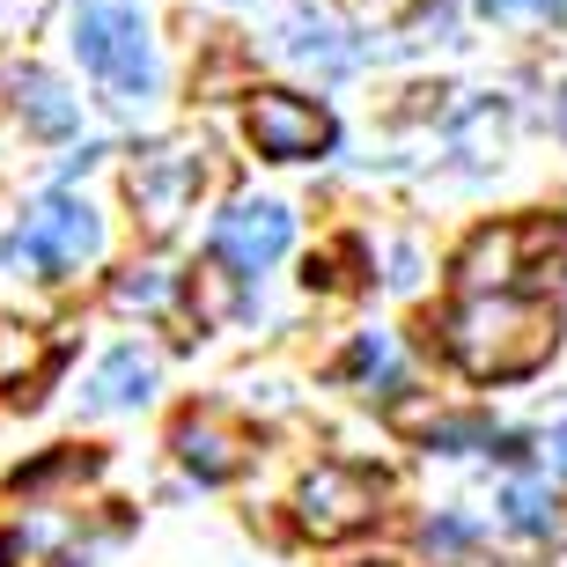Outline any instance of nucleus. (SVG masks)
Returning <instances> with one entry per match:
<instances>
[{
  "instance_id": "nucleus-7",
  "label": "nucleus",
  "mask_w": 567,
  "mask_h": 567,
  "mask_svg": "<svg viewBox=\"0 0 567 567\" xmlns=\"http://www.w3.org/2000/svg\"><path fill=\"white\" fill-rule=\"evenodd\" d=\"M244 126H251V147L266 163H310V155L332 147V111L310 104V96H288V89L251 96V118Z\"/></svg>"
},
{
  "instance_id": "nucleus-5",
  "label": "nucleus",
  "mask_w": 567,
  "mask_h": 567,
  "mask_svg": "<svg viewBox=\"0 0 567 567\" xmlns=\"http://www.w3.org/2000/svg\"><path fill=\"white\" fill-rule=\"evenodd\" d=\"M377 508H383V480H377V472H361V464H317L310 480L295 486V524L310 530L317 546L369 530V524H377Z\"/></svg>"
},
{
  "instance_id": "nucleus-12",
  "label": "nucleus",
  "mask_w": 567,
  "mask_h": 567,
  "mask_svg": "<svg viewBox=\"0 0 567 567\" xmlns=\"http://www.w3.org/2000/svg\"><path fill=\"white\" fill-rule=\"evenodd\" d=\"M560 494H553L546 480H516L502 494V524L508 530H524V538H567V516H560Z\"/></svg>"
},
{
  "instance_id": "nucleus-17",
  "label": "nucleus",
  "mask_w": 567,
  "mask_h": 567,
  "mask_svg": "<svg viewBox=\"0 0 567 567\" xmlns=\"http://www.w3.org/2000/svg\"><path fill=\"white\" fill-rule=\"evenodd\" d=\"M480 8H486L494 22H508V16H530V8H546V0H480Z\"/></svg>"
},
{
  "instance_id": "nucleus-11",
  "label": "nucleus",
  "mask_w": 567,
  "mask_h": 567,
  "mask_svg": "<svg viewBox=\"0 0 567 567\" xmlns=\"http://www.w3.org/2000/svg\"><path fill=\"white\" fill-rule=\"evenodd\" d=\"M147 391H155V354H141V347L104 354V369L89 377V405H96V413H126V405H141Z\"/></svg>"
},
{
  "instance_id": "nucleus-20",
  "label": "nucleus",
  "mask_w": 567,
  "mask_h": 567,
  "mask_svg": "<svg viewBox=\"0 0 567 567\" xmlns=\"http://www.w3.org/2000/svg\"><path fill=\"white\" fill-rule=\"evenodd\" d=\"M369 567H391V560H369Z\"/></svg>"
},
{
  "instance_id": "nucleus-1",
  "label": "nucleus",
  "mask_w": 567,
  "mask_h": 567,
  "mask_svg": "<svg viewBox=\"0 0 567 567\" xmlns=\"http://www.w3.org/2000/svg\"><path fill=\"white\" fill-rule=\"evenodd\" d=\"M442 347L472 383H516L546 369L560 347V302L553 295H457V310L442 317Z\"/></svg>"
},
{
  "instance_id": "nucleus-15",
  "label": "nucleus",
  "mask_w": 567,
  "mask_h": 567,
  "mask_svg": "<svg viewBox=\"0 0 567 567\" xmlns=\"http://www.w3.org/2000/svg\"><path fill=\"white\" fill-rule=\"evenodd\" d=\"M169 295H177V288H169L163 266H133V274L111 288V302H118V310H163Z\"/></svg>"
},
{
  "instance_id": "nucleus-8",
  "label": "nucleus",
  "mask_w": 567,
  "mask_h": 567,
  "mask_svg": "<svg viewBox=\"0 0 567 567\" xmlns=\"http://www.w3.org/2000/svg\"><path fill=\"white\" fill-rule=\"evenodd\" d=\"M295 244V214L274 207V199H236L221 221H214V258L229 266V274H266V266H280Z\"/></svg>"
},
{
  "instance_id": "nucleus-19",
  "label": "nucleus",
  "mask_w": 567,
  "mask_h": 567,
  "mask_svg": "<svg viewBox=\"0 0 567 567\" xmlns=\"http://www.w3.org/2000/svg\"><path fill=\"white\" fill-rule=\"evenodd\" d=\"M560 133H567V96H560Z\"/></svg>"
},
{
  "instance_id": "nucleus-16",
  "label": "nucleus",
  "mask_w": 567,
  "mask_h": 567,
  "mask_svg": "<svg viewBox=\"0 0 567 567\" xmlns=\"http://www.w3.org/2000/svg\"><path fill=\"white\" fill-rule=\"evenodd\" d=\"M347 377H377V383H391V377H399V347H391L383 332H369V339L354 347V361H347Z\"/></svg>"
},
{
  "instance_id": "nucleus-9",
  "label": "nucleus",
  "mask_w": 567,
  "mask_h": 567,
  "mask_svg": "<svg viewBox=\"0 0 567 567\" xmlns=\"http://www.w3.org/2000/svg\"><path fill=\"white\" fill-rule=\"evenodd\" d=\"M177 457H185V472H199V480H236V472L251 464V427L229 421L221 405H192L185 421H177Z\"/></svg>"
},
{
  "instance_id": "nucleus-10",
  "label": "nucleus",
  "mask_w": 567,
  "mask_h": 567,
  "mask_svg": "<svg viewBox=\"0 0 567 567\" xmlns=\"http://www.w3.org/2000/svg\"><path fill=\"white\" fill-rule=\"evenodd\" d=\"M280 52L302 66H317V74H347V66L361 60L354 44H347V22L324 16V8H295L288 30H280Z\"/></svg>"
},
{
  "instance_id": "nucleus-14",
  "label": "nucleus",
  "mask_w": 567,
  "mask_h": 567,
  "mask_svg": "<svg viewBox=\"0 0 567 567\" xmlns=\"http://www.w3.org/2000/svg\"><path fill=\"white\" fill-rule=\"evenodd\" d=\"M16 111L30 118L38 133H74V104H66V89L52 82V74H16Z\"/></svg>"
},
{
  "instance_id": "nucleus-4",
  "label": "nucleus",
  "mask_w": 567,
  "mask_h": 567,
  "mask_svg": "<svg viewBox=\"0 0 567 567\" xmlns=\"http://www.w3.org/2000/svg\"><path fill=\"white\" fill-rule=\"evenodd\" d=\"M96 251H104V221H96V207H89V199H66V192L38 199V207L22 214L16 244H8V258H16V266H30V274H44V280L82 274Z\"/></svg>"
},
{
  "instance_id": "nucleus-2",
  "label": "nucleus",
  "mask_w": 567,
  "mask_h": 567,
  "mask_svg": "<svg viewBox=\"0 0 567 567\" xmlns=\"http://www.w3.org/2000/svg\"><path fill=\"white\" fill-rule=\"evenodd\" d=\"M74 52H82V66L111 96H147L155 89L141 0H74Z\"/></svg>"
},
{
  "instance_id": "nucleus-6",
  "label": "nucleus",
  "mask_w": 567,
  "mask_h": 567,
  "mask_svg": "<svg viewBox=\"0 0 567 567\" xmlns=\"http://www.w3.org/2000/svg\"><path fill=\"white\" fill-rule=\"evenodd\" d=\"M207 141H163V147H147L141 163H133L126 192H133V207H141V221L155 236H169L177 221L192 214V199H199V185H207Z\"/></svg>"
},
{
  "instance_id": "nucleus-3",
  "label": "nucleus",
  "mask_w": 567,
  "mask_h": 567,
  "mask_svg": "<svg viewBox=\"0 0 567 567\" xmlns=\"http://www.w3.org/2000/svg\"><path fill=\"white\" fill-rule=\"evenodd\" d=\"M560 266V221H502V229H480L457 258V295H508L524 288L530 274Z\"/></svg>"
},
{
  "instance_id": "nucleus-13",
  "label": "nucleus",
  "mask_w": 567,
  "mask_h": 567,
  "mask_svg": "<svg viewBox=\"0 0 567 567\" xmlns=\"http://www.w3.org/2000/svg\"><path fill=\"white\" fill-rule=\"evenodd\" d=\"M74 538V524L66 516H52V508H38V516H22L8 538H0V567H44L52 553Z\"/></svg>"
},
{
  "instance_id": "nucleus-18",
  "label": "nucleus",
  "mask_w": 567,
  "mask_h": 567,
  "mask_svg": "<svg viewBox=\"0 0 567 567\" xmlns=\"http://www.w3.org/2000/svg\"><path fill=\"white\" fill-rule=\"evenodd\" d=\"M553 464H560V472H567V421L553 427Z\"/></svg>"
}]
</instances>
